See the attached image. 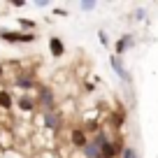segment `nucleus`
<instances>
[{
  "label": "nucleus",
  "instance_id": "nucleus-1",
  "mask_svg": "<svg viewBox=\"0 0 158 158\" xmlns=\"http://www.w3.org/2000/svg\"><path fill=\"white\" fill-rule=\"evenodd\" d=\"M37 112H56V93L51 86H37Z\"/></svg>",
  "mask_w": 158,
  "mask_h": 158
},
{
  "label": "nucleus",
  "instance_id": "nucleus-2",
  "mask_svg": "<svg viewBox=\"0 0 158 158\" xmlns=\"http://www.w3.org/2000/svg\"><path fill=\"white\" fill-rule=\"evenodd\" d=\"M0 40L2 42H7V44H30V42H35L37 40V35L35 33H23V30H2L0 28Z\"/></svg>",
  "mask_w": 158,
  "mask_h": 158
},
{
  "label": "nucleus",
  "instance_id": "nucleus-3",
  "mask_svg": "<svg viewBox=\"0 0 158 158\" xmlns=\"http://www.w3.org/2000/svg\"><path fill=\"white\" fill-rule=\"evenodd\" d=\"M40 121H42V126H44L47 130H51V133H60L63 130V123H65V118H63V112H42L40 114Z\"/></svg>",
  "mask_w": 158,
  "mask_h": 158
},
{
  "label": "nucleus",
  "instance_id": "nucleus-4",
  "mask_svg": "<svg viewBox=\"0 0 158 158\" xmlns=\"http://www.w3.org/2000/svg\"><path fill=\"white\" fill-rule=\"evenodd\" d=\"M14 84L19 86L23 93H30L33 89H37V77H35L33 70H21V72L14 77Z\"/></svg>",
  "mask_w": 158,
  "mask_h": 158
},
{
  "label": "nucleus",
  "instance_id": "nucleus-5",
  "mask_svg": "<svg viewBox=\"0 0 158 158\" xmlns=\"http://www.w3.org/2000/svg\"><path fill=\"white\" fill-rule=\"evenodd\" d=\"M109 65H112V70L116 72V77L121 79L123 84H130V74H128V70H126V65H123V60H121V56L109 54Z\"/></svg>",
  "mask_w": 158,
  "mask_h": 158
},
{
  "label": "nucleus",
  "instance_id": "nucleus-6",
  "mask_svg": "<svg viewBox=\"0 0 158 158\" xmlns=\"http://www.w3.org/2000/svg\"><path fill=\"white\" fill-rule=\"evenodd\" d=\"M14 105H16L23 114H35V112H37V100H35L30 93H21L19 98L14 100Z\"/></svg>",
  "mask_w": 158,
  "mask_h": 158
},
{
  "label": "nucleus",
  "instance_id": "nucleus-7",
  "mask_svg": "<svg viewBox=\"0 0 158 158\" xmlns=\"http://www.w3.org/2000/svg\"><path fill=\"white\" fill-rule=\"evenodd\" d=\"M70 142H72L74 149L81 151V149L89 144V133H86V128H79V126H77V128H72V130H70Z\"/></svg>",
  "mask_w": 158,
  "mask_h": 158
},
{
  "label": "nucleus",
  "instance_id": "nucleus-8",
  "mask_svg": "<svg viewBox=\"0 0 158 158\" xmlns=\"http://www.w3.org/2000/svg\"><path fill=\"white\" fill-rule=\"evenodd\" d=\"M135 42H137L135 35H130V33L121 35V37L116 40V44H114V54H116V56H123L128 49H133V47H135Z\"/></svg>",
  "mask_w": 158,
  "mask_h": 158
},
{
  "label": "nucleus",
  "instance_id": "nucleus-9",
  "mask_svg": "<svg viewBox=\"0 0 158 158\" xmlns=\"http://www.w3.org/2000/svg\"><path fill=\"white\" fill-rule=\"evenodd\" d=\"M121 151H123V142L121 139H109L102 147V158H121Z\"/></svg>",
  "mask_w": 158,
  "mask_h": 158
},
{
  "label": "nucleus",
  "instance_id": "nucleus-10",
  "mask_svg": "<svg viewBox=\"0 0 158 158\" xmlns=\"http://www.w3.org/2000/svg\"><path fill=\"white\" fill-rule=\"evenodd\" d=\"M49 54L56 56V58H60V56L65 54V44H63V40H60L58 35H51L49 37Z\"/></svg>",
  "mask_w": 158,
  "mask_h": 158
},
{
  "label": "nucleus",
  "instance_id": "nucleus-11",
  "mask_svg": "<svg viewBox=\"0 0 158 158\" xmlns=\"http://www.w3.org/2000/svg\"><path fill=\"white\" fill-rule=\"evenodd\" d=\"M81 156L84 158H102V147H98L93 139H89V144L81 149Z\"/></svg>",
  "mask_w": 158,
  "mask_h": 158
},
{
  "label": "nucleus",
  "instance_id": "nucleus-12",
  "mask_svg": "<svg viewBox=\"0 0 158 158\" xmlns=\"http://www.w3.org/2000/svg\"><path fill=\"white\" fill-rule=\"evenodd\" d=\"M12 107H14V98H12V93L7 89H0V109L10 112Z\"/></svg>",
  "mask_w": 158,
  "mask_h": 158
},
{
  "label": "nucleus",
  "instance_id": "nucleus-13",
  "mask_svg": "<svg viewBox=\"0 0 158 158\" xmlns=\"http://www.w3.org/2000/svg\"><path fill=\"white\" fill-rule=\"evenodd\" d=\"M12 147H14V139H12V133H10V130H0V149L10 151Z\"/></svg>",
  "mask_w": 158,
  "mask_h": 158
},
{
  "label": "nucleus",
  "instance_id": "nucleus-14",
  "mask_svg": "<svg viewBox=\"0 0 158 158\" xmlns=\"http://www.w3.org/2000/svg\"><path fill=\"white\" fill-rule=\"evenodd\" d=\"M16 23L21 26V30H23V33H35V21L23 19V16H19V19H16Z\"/></svg>",
  "mask_w": 158,
  "mask_h": 158
},
{
  "label": "nucleus",
  "instance_id": "nucleus-15",
  "mask_svg": "<svg viewBox=\"0 0 158 158\" xmlns=\"http://www.w3.org/2000/svg\"><path fill=\"white\" fill-rule=\"evenodd\" d=\"M121 158H137V151H135V147H123V151H121Z\"/></svg>",
  "mask_w": 158,
  "mask_h": 158
},
{
  "label": "nucleus",
  "instance_id": "nucleus-16",
  "mask_svg": "<svg viewBox=\"0 0 158 158\" xmlns=\"http://www.w3.org/2000/svg\"><path fill=\"white\" fill-rule=\"evenodd\" d=\"M79 7H81V10H84V12H93V10H95V2H91V0H86V2H81V5H79Z\"/></svg>",
  "mask_w": 158,
  "mask_h": 158
},
{
  "label": "nucleus",
  "instance_id": "nucleus-17",
  "mask_svg": "<svg viewBox=\"0 0 158 158\" xmlns=\"http://www.w3.org/2000/svg\"><path fill=\"white\" fill-rule=\"evenodd\" d=\"M144 16H147V12H144L142 7H139V10H137V12H135V14H133V19H135V21H142Z\"/></svg>",
  "mask_w": 158,
  "mask_h": 158
},
{
  "label": "nucleus",
  "instance_id": "nucleus-18",
  "mask_svg": "<svg viewBox=\"0 0 158 158\" xmlns=\"http://www.w3.org/2000/svg\"><path fill=\"white\" fill-rule=\"evenodd\" d=\"M98 37H100V42H102V47H107V44H109V40H107V33H105V30H100V33H98Z\"/></svg>",
  "mask_w": 158,
  "mask_h": 158
},
{
  "label": "nucleus",
  "instance_id": "nucleus-19",
  "mask_svg": "<svg viewBox=\"0 0 158 158\" xmlns=\"http://www.w3.org/2000/svg\"><path fill=\"white\" fill-rule=\"evenodd\" d=\"M35 5H37L40 10H47V7H49L51 2H49V0H37V2H35Z\"/></svg>",
  "mask_w": 158,
  "mask_h": 158
},
{
  "label": "nucleus",
  "instance_id": "nucleus-20",
  "mask_svg": "<svg viewBox=\"0 0 158 158\" xmlns=\"http://www.w3.org/2000/svg\"><path fill=\"white\" fill-rule=\"evenodd\" d=\"M54 16H68V12L65 10H54Z\"/></svg>",
  "mask_w": 158,
  "mask_h": 158
},
{
  "label": "nucleus",
  "instance_id": "nucleus-21",
  "mask_svg": "<svg viewBox=\"0 0 158 158\" xmlns=\"http://www.w3.org/2000/svg\"><path fill=\"white\" fill-rule=\"evenodd\" d=\"M12 5H14V7H23V5H26V0H14Z\"/></svg>",
  "mask_w": 158,
  "mask_h": 158
},
{
  "label": "nucleus",
  "instance_id": "nucleus-22",
  "mask_svg": "<svg viewBox=\"0 0 158 158\" xmlns=\"http://www.w3.org/2000/svg\"><path fill=\"white\" fill-rule=\"evenodd\" d=\"M0 79H5V65L0 63Z\"/></svg>",
  "mask_w": 158,
  "mask_h": 158
}]
</instances>
